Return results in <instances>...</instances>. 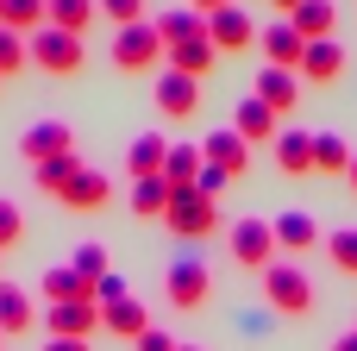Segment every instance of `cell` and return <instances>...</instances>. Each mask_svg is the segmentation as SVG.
<instances>
[{
  "label": "cell",
  "instance_id": "obj_1",
  "mask_svg": "<svg viewBox=\"0 0 357 351\" xmlns=\"http://www.w3.org/2000/svg\"><path fill=\"white\" fill-rule=\"evenodd\" d=\"M264 295H270V308H276V314H314V301H320L314 276H307L301 264H282V257L264 270Z\"/></svg>",
  "mask_w": 357,
  "mask_h": 351
},
{
  "label": "cell",
  "instance_id": "obj_2",
  "mask_svg": "<svg viewBox=\"0 0 357 351\" xmlns=\"http://www.w3.org/2000/svg\"><path fill=\"white\" fill-rule=\"evenodd\" d=\"M169 50H163V38H157V25L144 19V25H126L119 38H113V63L126 69V75H144V69H157Z\"/></svg>",
  "mask_w": 357,
  "mask_h": 351
},
{
  "label": "cell",
  "instance_id": "obj_3",
  "mask_svg": "<svg viewBox=\"0 0 357 351\" xmlns=\"http://www.w3.org/2000/svg\"><path fill=\"white\" fill-rule=\"evenodd\" d=\"M163 289H169V308H182V314H201V308L213 301V276H207L201 257H176Z\"/></svg>",
  "mask_w": 357,
  "mask_h": 351
},
{
  "label": "cell",
  "instance_id": "obj_4",
  "mask_svg": "<svg viewBox=\"0 0 357 351\" xmlns=\"http://www.w3.org/2000/svg\"><path fill=\"white\" fill-rule=\"evenodd\" d=\"M226 245H232V257H238L245 270H270V264H276V251H282L270 220H238V226L226 232Z\"/></svg>",
  "mask_w": 357,
  "mask_h": 351
},
{
  "label": "cell",
  "instance_id": "obj_5",
  "mask_svg": "<svg viewBox=\"0 0 357 351\" xmlns=\"http://www.w3.org/2000/svg\"><path fill=\"white\" fill-rule=\"evenodd\" d=\"M25 44H31V63L50 69V75H75V69H82V38H69V31H56V25L31 31Z\"/></svg>",
  "mask_w": 357,
  "mask_h": 351
},
{
  "label": "cell",
  "instance_id": "obj_6",
  "mask_svg": "<svg viewBox=\"0 0 357 351\" xmlns=\"http://www.w3.org/2000/svg\"><path fill=\"white\" fill-rule=\"evenodd\" d=\"M19 157H31V170L50 163V157H75V132L63 119H38V126L19 132Z\"/></svg>",
  "mask_w": 357,
  "mask_h": 351
},
{
  "label": "cell",
  "instance_id": "obj_7",
  "mask_svg": "<svg viewBox=\"0 0 357 351\" xmlns=\"http://www.w3.org/2000/svg\"><path fill=\"white\" fill-rule=\"evenodd\" d=\"M163 226H169L176 239H207V232H220V201H201V195L188 188V195H176V207L163 214Z\"/></svg>",
  "mask_w": 357,
  "mask_h": 351
},
{
  "label": "cell",
  "instance_id": "obj_8",
  "mask_svg": "<svg viewBox=\"0 0 357 351\" xmlns=\"http://www.w3.org/2000/svg\"><path fill=\"white\" fill-rule=\"evenodd\" d=\"M207 38H213L220 57H232V50H251L257 44V25H251L245 6H226V13H207Z\"/></svg>",
  "mask_w": 357,
  "mask_h": 351
},
{
  "label": "cell",
  "instance_id": "obj_9",
  "mask_svg": "<svg viewBox=\"0 0 357 351\" xmlns=\"http://www.w3.org/2000/svg\"><path fill=\"white\" fill-rule=\"evenodd\" d=\"M107 201H113V182H107L100 170H88V163H82V170L69 176V188L56 195V207H69V214H100Z\"/></svg>",
  "mask_w": 357,
  "mask_h": 351
},
{
  "label": "cell",
  "instance_id": "obj_10",
  "mask_svg": "<svg viewBox=\"0 0 357 351\" xmlns=\"http://www.w3.org/2000/svg\"><path fill=\"white\" fill-rule=\"evenodd\" d=\"M257 50H264V57H270L276 69H295V75H301V57H307V38H301V31L289 25V19H276V25H264V31H257Z\"/></svg>",
  "mask_w": 357,
  "mask_h": 351
},
{
  "label": "cell",
  "instance_id": "obj_11",
  "mask_svg": "<svg viewBox=\"0 0 357 351\" xmlns=\"http://www.w3.org/2000/svg\"><path fill=\"white\" fill-rule=\"evenodd\" d=\"M44 327H50V339H94L100 308L94 301H63V308H44Z\"/></svg>",
  "mask_w": 357,
  "mask_h": 351
},
{
  "label": "cell",
  "instance_id": "obj_12",
  "mask_svg": "<svg viewBox=\"0 0 357 351\" xmlns=\"http://www.w3.org/2000/svg\"><path fill=\"white\" fill-rule=\"evenodd\" d=\"M251 94H257L270 113H289V107H301V75H295V69H276V63H264Z\"/></svg>",
  "mask_w": 357,
  "mask_h": 351
},
{
  "label": "cell",
  "instance_id": "obj_13",
  "mask_svg": "<svg viewBox=\"0 0 357 351\" xmlns=\"http://www.w3.org/2000/svg\"><path fill=\"white\" fill-rule=\"evenodd\" d=\"M232 132L257 151V144H276V132H282V126H276V113H270L257 94H245V100H238V113H232Z\"/></svg>",
  "mask_w": 357,
  "mask_h": 351
},
{
  "label": "cell",
  "instance_id": "obj_14",
  "mask_svg": "<svg viewBox=\"0 0 357 351\" xmlns=\"http://www.w3.org/2000/svg\"><path fill=\"white\" fill-rule=\"evenodd\" d=\"M157 38H163V50H176V44H188V38H207V13H195V6H163L157 19Z\"/></svg>",
  "mask_w": 357,
  "mask_h": 351
},
{
  "label": "cell",
  "instance_id": "obj_15",
  "mask_svg": "<svg viewBox=\"0 0 357 351\" xmlns=\"http://www.w3.org/2000/svg\"><path fill=\"white\" fill-rule=\"evenodd\" d=\"M157 107H163L169 119H188V113L201 107V82H195V75H176V69H163V75H157Z\"/></svg>",
  "mask_w": 357,
  "mask_h": 351
},
{
  "label": "cell",
  "instance_id": "obj_16",
  "mask_svg": "<svg viewBox=\"0 0 357 351\" xmlns=\"http://www.w3.org/2000/svg\"><path fill=\"white\" fill-rule=\"evenodd\" d=\"M201 157L213 163V170H226V176H245V163H251V144L226 126V132H207V144H201Z\"/></svg>",
  "mask_w": 357,
  "mask_h": 351
},
{
  "label": "cell",
  "instance_id": "obj_17",
  "mask_svg": "<svg viewBox=\"0 0 357 351\" xmlns=\"http://www.w3.org/2000/svg\"><path fill=\"white\" fill-rule=\"evenodd\" d=\"M270 151H276V170H282V176H314V138H307V132L289 126V132H276Z\"/></svg>",
  "mask_w": 357,
  "mask_h": 351
},
{
  "label": "cell",
  "instance_id": "obj_18",
  "mask_svg": "<svg viewBox=\"0 0 357 351\" xmlns=\"http://www.w3.org/2000/svg\"><path fill=\"white\" fill-rule=\"evenodd\" d=\"M201 170H207L201 144H169V157H163V182H169L176 195H188V188L201 182Z\"/></svg>",
  "mask_w": 357,
  "mask_h": 351
},
{
  "label": "cell",
  "instance_id": "obj_19",
  "mask_svg": "<svg viewBox=\"0 0 357 351\" xmlns=\"http://www.w3.org/2000/svg\"><path fill=\"white\" fill-rule=\"evenodd\" d=\"M163 157H169V138H157V132L132 138V151H126V170H132V182H151V176H163Z\"/></svg>",
  "mask_w": 357,
  "mask_h": 351
},
{
  "label": "cell",
  "instance_id": "obj_20",
  "mask_svg": "<svg viewBox=\"0 0 357 351\" xmlns=\"http://www.w3.org/2000/svg\"><path fill=\"white\" fill-rule=\"evenodd\" d=\"M270 226H276V245H282V251H314V245H320V226H314V214H301V207L276 214Z\"/></svg>",
  "mask_w": 357,
  "mask_h": 351
},
{
  "label": "cell",
  "instance_id": "obj_21",
  "mask_svg": "<svg viewBox=\"0 0 357 351\" xmlns=\"http://www.w3.org/2000/svg\"><path fill=\"white\" fill-rule=\"evenodd\" d=\"M44 301H50V308H63V301H94V283L75 276L69 264H50V270H44Z\"/></svg>",
  "mask_w": 357,
  "mask_h": 351
},
{
  "label": "cell",
  "instance_id": "obj_22",
  "mask_svg": "<svg viewBox=\"0 0 357 351\" xmlns=\"http://www.w3.org/2000/svg\"><path fill=\"white\" fill-rule=\"evenodd\" d=\"M100 327H107L113 339H132V345H138V339L151 333V314H144V308H138V301L126 295V301H113V308H100Z\"/></svg>",
  "mask_w": 357,
  "mask_h": 351
},
{
  "label": "cell",
  "instance_id": "obj_23",
  "mask_svg": "<svg viewBox=\"0 0 357 351\" xmlns=\"http://www.w3.org/2000/svg\"><path fill=\"white\" fill-rule=\"evenodd\" d=\"M289 25H295L307 44H320V38H333V25H339V6H333V0H301V6L289 13Z\"/></svg>",
  "mask_w": 357,
  "mask_h": 351
},
{
  "label": "cell",
  "instance_id": "obj_24",
  "mask_svg": "<svg viewBox=\"0 0 357 351\" xmlns=\"http://www.w3.org/2000/svg\"><path fill=\"white\" fill-rule=\"evenodd\" d=\"M163 63H169L176 75H195V82H201V75H207V69L220 63V50H213V38H188V44H176V50H169Z\"/></svg>",
  "mask_w": 357,
  "mask_h": 351
},
{
  "label": "cell",
  "instance_id": "obj_25",
  "mask_svg": "<svg viewBox=\"0 0 357 351\" xmlns=\"http://www.w3.org/2000/svg\"><path fill=\"white\" fill-rule=\"evenodd\" d=\"M0 25L19 31V38H31V31L50 25V0H0Z\"/></svg>",
  "mask_w": 357,
  "mask_h": 351
},
{
  "label": "cell",
  "instance_id": "obj_26",
  "mask_svg": "<svg viewBox=\"0 0 357 351\" xmlns=\"http://www.w3.org/2000/svg\"><path fill=\"white\" fill-rule=\"evenodd\" d=\"M351 144L339 132H314V176H351Z\"/></svg>",
  "mask_w": 357,
  "mask_h": 351
},
{
  "label": "cell",
  "instance_id": "obj_27",
  "mask_svg": "<svg viewBox=\"0 0 357 351\" xmlns=\"http://www.w3.org/2000/svg\"><path fill=\"white\" fill-rule=\"evenodd\" d=\"M38 320V308H31V295L19 289V283H0V333L13 339V333H25Z\"/></svg>",
  "mask_w": 357,
  "mask_h": 351
},
{
  "label": "cell",
  "instance_id": "obj_28",
  "mask_svg": "<svg viewBox=\"0 0 357 351\" xmlns=\"http://www.w3.org/2000/svg\"><path fill=\"white\" fill-rule=\"evenodd\" d=\"M345 69V50H339V38H320V44H307V57H301V75L307 82H333Z\"/></svg>",
  "mask_w": 357,
  "mask_h": 351
},
{
  "label": "cell",
  "instance_id": "obj_29",
  "mask_svg": "<svg viewBox=\"0 0 357 351\" xmlns=\"http://www.w3.org/2000/svg\"><path fill=\"white\" fill-rule=\"evenodd\" d=\"M169 207H176V188H169L163 176H151V182H132V214L157 220V214H169Z\"/></svg>",
  "mask_w": 357,
  "mask_h": 351
},
{
  "label": "cell",
  "instance_id": "obj_30",
  "mask_svg": "<svg viewBox=\"0 0 357 351\" xmlns=\"http://www.w3.org/2000/svg\"><path fill=\"white\" fill-rule=\"evenodd\" d=\"M94 13H100L94 0H50V25H56V31H69V38H82Z\"/></svg>",
  "mask_w": 357,
  "mask_h": 351
},
{
  "label": "cell",
  "instance_id": "obj_31",
  "mask_svg": "<svg viewBox=\"0 0 357 351\" xmlns=\"http://www.w3.org/2000/svg\"><path fill=\"white\" fill-rule=\"evenodd\" d=\"M75 170H82V163H75V157H50V163H38V170H31V182H38V188H44V195H63V188H69V176H75Z\"/></svg>",
  "mask_w": 357,
  "mask_h": 351
},
{
  "label": "cell",
  "instance_id": "obj_32",
  "mask_svg": "<svg viewBox=\"0 0 357 351\" xmlns=\"http://www.w3.org/2000/svg\"><path fill=\"white\" fill-rule=\"evenodd\" d=\"M326 257H333L345 276H357V226H339V232H326Z\"/></svg>",
  "mask_w": 357,
  "mask_h": 351
},
{
  "label": "cell",
  "instance_id": "obj_33",
  "mask_svg": "<svg viewBox=\"0 0 357 351\" xmlns=\"http://www.w3.org/2000/svg\"><path fill=\"white\" fill-rule=\"evenodd\" d=\"M69 270H75V276H88V283H100V276H107V245H75Z\"/></svg>",
  "mask_w": 357,
  "mask_h": 351
},
{
  "label": "cell",
  "instance_id": "obj_34",
  "mask_svg": "<svg viewBox=\"0 0 357 351\" xmlns=\"http://www.w3.org/2000/svg\"><path fill=\"white\" fill-rule=\"evenodd\" d=\"M25 63H31V44L0 25V75H13V69H25Z\"/></svg>",
  "mask_w": 357,
  "mask_h": 351
},
{
  "label": "cell",
  "instance_id": "obj_35",
  "mask_svg": "<svg viewBox=\"0 0 357 351\" xmlns=\"http://www.w3.org/2000/svg\"><path fill=\"white\" fill-rule=\"evenodd\" d=\"M25 239V214H19V201H0V251H13Z\"/></svg>",
  "mask_w": 357,
  "mask_h": 351
},
{
  "label": "cell",
  "instance_id": "obj_36",
  "mask_svg": "<svg viewBox=\"0 0 357 351\" xmlns=\"http://www.w3.org/2000/svg\"><path fill=\"white\" fill-rule=\"evenodd\" d=\"M100 13L126 31V25H144V0H100Z\"/></svg>",
  "mask_w": 357,
  "mask_h": 351
},
{
  "label": "cell",
  "instance_id": "obj_37",
  "mask_svg": "<svg viewBox=\"0 0 357 351\" xmlns=\"http://www.w3.org/2000/svg\"><path fill=\"white\" fill-rule=\"evenodd\" d=\"M226 182H232V176L207 163V170H201V182H195V195H201V201H220V195H226Z\"/></svg>",
  "mask_w": 357,
  "mask_h": 351
},
{
  "label": "cell",
  "instance_id": "obj_38",
  "mask_svg": "<svg viewBox=\"0 0 357 351\" xmlns=\"http://www.w3.org/2000/svg\"><path fill=\"white\" fill-rule=\"evenodd\" d=\"M113 301H126V276H113V270H107V276L94 283V308H113Z\"/></svg>",
  "mask_w": 357,
  "mask_h": 351
},
{
  "label": "cell",
  "instance_id": "obj_39",
  "mask_svg": "<svg viewBox=\"0 0 357 351\" xmlns=\"http://www.w3.org/2000/svg\"><path fill=\"white\" fill-rule=\"evenodd\" d=\"M138 351H182V345H176V339H169V333H163V327H151V333H144V339H138Z\"/></svg>",
  "mask_w": 357,
  "mask_h": 351
},
{
  "label": "cell",
  "instance_id": "obj_40",
  "mask_svg": "<svg viewBox=\"0 0 357 351\" xmlns=\"http://www.w3.org/2000/svg\"><path fill=\"white\" fill-rule=\"evenodd\" d=\"M195 13H226V6H238V0H188Z\"/></svg>",
  "mask_w": 357,
  "mask_h": 351
},
{
  "label": "cell",
  "instance_id": "obj_41",
  "mask_svg": "<svg viewBox=\"0 0 357 351\" xmlns=\"http://www.w3.org/2000/svg\"><path fill=\"white\" fill-rule=\"evenodd\" d=\"M44 351H88V339H50Z\"/></svg>",
  "mask_w": 357,
  "mask_h": 351
},
{
  "label": "cell",
  "instance_id": "obj_42",
  "mask_svg": "<svg viewBox=\"0 0 357 351\" xmlns=\"http://www.w3.org/2000/svg\"><path fill=\"white\" fill-rule=\"evenodd\" d=\"M333 351H357V333H345V339H333Z\"/></svg>",
  "mask_w": 357,
  "mask_h": 351
},
{
  "label": "cell",
  "instance_id": "obj_43",
  "mask_svg": "<svg viewBox=\"0 0 357 351\" xmlns=\"http://www.w3.org/2000/svg\"><path fill=\"white\" fill-rule=\"evenodd\" d=\"M270 6H282V19H289V13H295V6H301V0H270Z\"/></svg>",
  "mask_w": 357,
  "mask_h": 351
},
{
  "label": "cell",
  "instance_id": "obj_44",
  "mask_svg": "<svg viewBox=\"0 0 357 351\" xmlns=\"http://www.w3.org/2000/svg\"><path fill=\"white\" fill-rule=\"evenodd\" d=\"M345 182H351V188H357V157H351V176H345Z\"/></svg>",
  "mask_w": 357,
  "mask_h": 351
},
{
  "label": "cell",
  "instance_id": "obj_45",
  "mask_svg": "<svg viewBox=\"0 0 357 351\" xmlns=\"http://www.w3.org/2000/svg\"><path fill=\"white\" fill-rule=\"evenodd\" d=\"M182 351H201V345H182Z\"/></svg>",
  "mask_w": 357,
  "mask_h": 351
},
{
  "label": "cell",
  "instance_id": "obj_46",
  "mask_svg": "<svg viewBox=\"0 0 357 351\" xmlns=\"http://www.w3.org/2000/svg\"><path fill=\"white\" fill-rule=\"evenodd\" d=\"M0 345H6V333H0Z\"/></svg>",
  "mask_w": 357,
  "mask_h": 351
}]
</instances>
